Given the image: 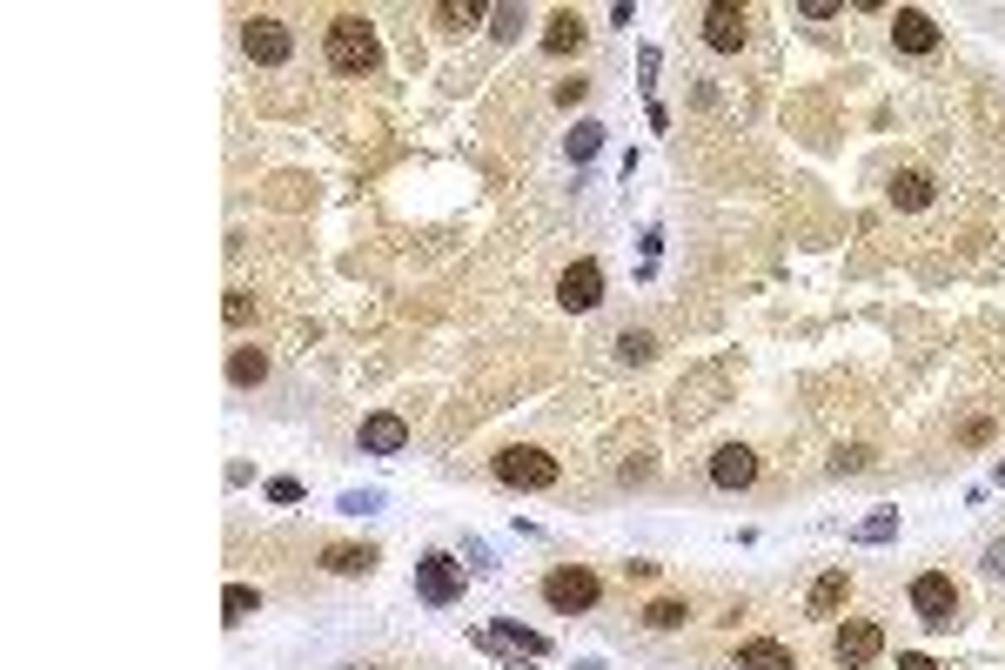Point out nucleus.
<instances>
[{
	"mask_svg": "<svg viewBox=\"0 0 1005 670\" xmlns=\"http://www.w3.org/2000/svg\"><path fill=\"white\" fill-rule=\"evenodd\" d=\"M322 54H329L335 74H376V67H382V34H376V21H362V14H335Z\"/></svg>",
	"mask_w": 1005,
	"mask_h": 670,
	"instance_id": "obj_1",
	"label": "nucleus"
},
{
	"mask_svg": "<svg viewBox=\"0 0 1005 670\" xmlns=\"http://www.w3.org/2000/svg\"><path fill=\"white\" fill-rule=\"evenodd\" d=\"M242 54L255 67H282L295 54V34L289 21H275V14H255V21H242Z\"/></svg>",
	"mask_w": 1005,
	"mask_h": 670,
	"instance_id": "obj_6",
	"label": "nucleus"
},
{
	"mask_svg": "<svg viewBox=\"0 0 1005 670\" xmlns=\"http://www.w3.org/2000/svg\"><path fill=\"white\" fill-rule=\"evenodd\" d=\"M222 315H228V322H235V329H242V322H255V295H248V289H228Z\"/></svg>",
	"mask_w": 1005,
	"mask_h": 670,
	"instance_id": "obj_27",
	"label": "nucleus"
},
{
	"mask_svg": "<svg viewBox=\"0 0 1005 670\" xmlns=\"http://www.w3.org/2000/svg\"><path fill=\"white\" fill-rule=\"evenodd\" d=\"M228 382H235V389L268 382V356H262V349H228Z\"/></svg>",
	"mask_w": 1005,
	"mask_h": 670,
	"instance_id": "obj_18",
	"label": "nucleus"
},
{
	"mask_svg": "<svg viewBox=\"0 0 1005 670\" xmlns=\"http://www.w3.org/2000/svg\"><path fill=\"white\" fill-rule=\"evenodd\" d=\"M744 34H751V14H744V7H731V0L704 7V47H717V54H737V47H744Z\"/></svg>",
	"mask_w": 1005,
	"mask_h": 670,
	"instance_id": "obj_9",
	"label": "nucleus"
},
{
	"mask_svg": "<svg viewBox=\"0 0 1005 670\" xmlns=\"http://www.w3.org/2000/svg\"><path fill=\"white\" fill-rule=\"evenodd\" d=\"M369 456H402L409 449V423H402L396 409H376V416H362V436H356Z\"/></svg>",
	"mask_w": 1005,
	"mask_h": 670,
	"instance_id": "obj_11",
	"label": "nucleus"
},
{
	"mask_svg": "<svg viewBox=\"0 0 1005 670\" xmlns=\"http://www.w3.org/2000/svg\"><path fill=\"white\" fill-rule=\"evenodd\" d=\"M342 510H349V516H362V510H382V496H376V490H362V496H342Z\"/></svg>",
	"mask_w": 1005,
	"mask_h": 670,
	"instance_id": "obj_29",
	"label": "nucleus"
},
{
	"mask_svg": "<svg viewBox=\"0 0 1005 670\" xmlns=\"http://www.w3.org/2000/svg\"><path fill=\"white\" fill-rule=\"evenodd\" d=\"M583 41H590L583 14H577V7H557V14H550V27H543V54H557V61H563V54H577Z\"/></svg>",
	"mask_w": 1005,
	"mask_h": 670,
	"instance_id": "obj_13",
	"label": "nucleus"
},
{
	"mask_svg": "<svg viewBox=\"0 0 1005 670\" xmlns=\"http://www.w3.org/2000/svg\"><path fill=\"white\" fill-rule=\"evenodd\" d=\"M885 657V630L871 624V617H845V624L831 630V664L838 670H871Z\"/></svg>",
	"mask_w": 1005,
	"mask_h": 670,
	"instance_id": "obj_4",
	"label": "nucleus"
},
{
	"mask_svg": "<svg viewBox=\"0 0 1005 670\" xmlns=\"http://www.w3.org/2000/svg\"><path fill=\"white\" fill-rule=\"evenodd\" d=\"M851 536H858V543H892V536H898V510H878V516H865V523H858Z\"/></svg>",
	"mask_w": 1005,
	"mask_h": 670,
	"instance_id": "obj_23",
	"label": "nucleus"
},
{
	"mask_svg": "<svg viewBox=\"0 0 1005 670\" xmlns=\"http://www.w3.org/2000/svg\"><path fill=\"white\" fill-rule=\"evenodd\" d=\"M892 47L898 54H938V21L925 7H898L892 14Z\"/></svg>",
	"mask_w": 1005,
	"mask_h": 670,
	"instance_id": "obj_10",
	"label": "nucleus"
},
{
	"mask_svg": "<svg viewBox=\"0 0 1005 670\" xmlns=\"http://www.w3.org/2000/svg\"><path fill=\"white\" fill-rule=\"evenodd\" d=\"M490 469H496L503 490H550V483H557V456H543V449H530V443H510Z\"/></svg>",
	"mask_w": 1005,
	"mask_h": 670,
	"instance_id": "obj_3",
	"label": "nucleus"
},
{
	"mask_svg": "<svg viewBox=\"0 0 1005 670\" xmlns=\"http://www.w3.org/2000/svg\"><path fill=\"white\" fill-rule=\"evenodd\" d=\"M737 670H798V657H791V644H778V637H744V644H737Z\"/></svg>",
	"mask_w": 1005,
	"mask_h": 670,
	"instance_id": "obj_14",
	"label": "nucleus"
},
{
	"mask_svg": "<svg viewBox=\"0 0 1005 670\" xmlns=\"http://www.w3.org/2000/svg\"><path fill=\"white\" fill-rule=\"evenodd\" d=\"M597 597H603V583H597V570H583V563H557V570L543 577V603H550V610H563V617L597 610Z\"/></svg>",
	"mask_w": 1005,
	"mask_h": 670,
	"instance_id": "obj_2",
	"label": "nucleus"
},
{
	"mask_svg": "<svg viewBox=\"0 0 1005 670\" xmlns=\"http://www.w3.org/2000/svg\"><path fill=\"white\" fill-rule=\"evenodd\" d=\"M985 570H992V577H1005V536L992 543V550H985Z\"/></svg>",
	"mask_w": 1005,
	"mask_h": 670,
	"instance_id": "obj_30",
	"label": "nucleus"
},
{
	"mask_svg": "<svg viewBox=\"0 0 1005 670\" xmlns=\"http://www.w3.org/2000/svg\"><path fill=\"white\" fill-rule=\"evenodd\" d=\"M490 34L496 41H516L523 34V7H490Z\"/></svg>",
	"mask_w": 1005,
	"mask_h": 670,
	"instance_id": "obj_25",
	"label": "nucleus"
},
{
	"mask_svg": "<svg viewBox=\"0 0 1005 670\" xmlns=\"http://www.w3.org/2000/svg\"><path fill=\"white\" fill-rule=\"evenodd\" d=\"M429 21H436V27H449V34H463V27H476V21H490V14H483V7H476V0H443V7H436V14H429Z\"/></svg>",
	"mask_w": 1005,
	"mask_h": 670,
	"instance_id": "obj_20",
	"label": "nucleus"
},
{
	"mask_svg": "<svg viewBox=\"0 0 1005 670\" xmlns=\"http://www.w3.org/2000/svg\"><path fill=\"white\" fill-rule=\"evenodd\" d=\"M858 469H871V449H865V443H851V449H838V456H831V476H858Z\"/></svg>",
	"mask_w": 1005,
	"mask_h": 670,
	"instance_id": "obj_26",
	"label": "nucleus"
},
{
	"mask_svg": "<svg viewBox=\"0 0 1005 670\" xmlns=\"http://www.w3.org/2000/svg\"><path fill=\"white\" fill-rule=\"evenodd\" d=\"M898 670H938V664L925 657V650H905V657H898Z\"/></svg>",
	"mask_w": 1005,
	"mask_h": 670,
	"instance_id": "obj_31",
	"label": "nucleus"
},
{
	"mask_svg": "<svg viewBox=\"0 0 1005 670\" xmlns=\"http://www.w3.org/2000/svg\"><path fill=\"white\" fill-rule=\"evenodd\" d=\"M617 356H624V362H650V356H657V335L624 329V335H617Z\"/></svg>",
	"mask_w": 1005,
	"mask_h": 670,
	"instance_id": "obj_24",
	"label": "nucleus"
},
{
	"mask_svg": "<svg viewBox=\"0 0 1005 670\" xmlns=\"http://www.w3.org/2000/svg\"><path fill=\"white\" fill-rule=\"evenodd\" d=\"M644 624H650V630H684V624H691V603H677V597H657V603L644 610Z\"/></svg>",
	"mask_w": 1005,
	"mask_h": 670,
	"instance_id": "obj_21",
	"label": "nucleus"
},
{
	"mask_svg": "<svg viewBox=\"0 0 1005 670\" xmlns=\"http://www.w3.org/2000/svg\"><path fill=\"white\" fill-rule=\"evenodd\" d=\"M912 610L925 630H952L959 624V583L945 577V570H925V577H912Z\"/></svg>",
	"mask_w": 1005,
	"mask_h": 670,
	"instance_id": "obj_5",
	"label": "nucleus"
},
{
	"mask_svg": "<svg viewBox=\"0 0 1005 670\" xmlns=\"http://www.w3.org/2000/svg\"><path fill=\"white\" fill-rule=\"evenodd\" d=\"M416 597L423 603H456L463 597V563L449 557V550H429V557H416Z\"/></svg>",
	"mask_w": 1005,
	"mask_h": 670,
	"instance_id": "obj_7",
	"label": "nucleus"
},
{
	"mask_svg": "<svg viewBox=\"0 0 1005 670\" xmlns=\"http://www.w3.org/2000/svg\"><path fill=\"white\" fill-rule=\"evenodd\" d=\"M711 483H717V490H751V483H758V449L724 443L711 456Z\"/></svg>",
	"mask_w": 1005,
	"mask_h": 670,
	"instance_id": "obj_12",
	"label": "nucleus"
},
{
	"mask_svg": "<svg viewBox=\"0 0 1005 670\" xmlns=\"http://www.w3.org/2000/svg\"><path fill=\"white\" fill-rule=\"evenodd\" d=\"M268 503H302V483L295 476H268Z\"/></svg>",
	"mask_w": 1005,
	"mask_h": 670,
	"instance_id": "obj_28",
	"label": "nucleus"
},
{
	"mask_svg": "<svg viewBox=\"0 0 1005 670\" xmlns=\"http://www.w3.org/2000/svg\"><path fill=\"white\" fill-rule=\"evenodd\" d=\"M845 597H851V577L845 570H825V577L811 583V597H804V617H838Z\"/></svg>",
	"mask_w": 1005,
	"mask_h": 670,
	"instance_id": "obj_16",
	"label": "nucleus"
},
{
	"mask_svg": "<svg viewBox=\"0 0 1005 670\" xmlns=\"http://www.w3.org/2000/svg\"><path fill=\"white\" fill-rule=\"evenodd\" d=\"M255 610H262V590H255V583H228L222 590V624H248Z\"/></svg>",
	"mask_w": 1005,
	"mask_h": 670,
	"instance_id": "obj_19",
	"label": "nucleus"
},
{
	"mask_svg": "<svg viewBox=\"0 0 1005 670\" xmlns=\"http://www.w3.org/2000/svg\"><path fill=\"white\" fill-rule=\"evenodd\" d=\"M992 476H999V483H1005V456H999V469H992Z\"/></svg>",
	"mask_w": 1005,
	"mask_h": 670,
	"instance_id": "obj_32",
	"label": "nucleus"
},
{
	"mask_svg": "<svg viewBox=\"0 0 1005 670\" xmlns=\"http://www.w3.org/2000/svg\"><path fill=\"white\" fill-rule=\"evenodd\" d=\"M376 550H369V543H329V550H322V570H329V577H369V570H376Z\"/></svg>",
	"mask_w": 1005,
	"mask_h": 670,
	"instance_id": "obj_15",
	"label": "nucleus"
},
{
	"mask_svg": "<svg viewBox=\"0 0 1005 670\" xmlns=\"http://www.w3.org/2000/svg\"><path fill=\"white\" fill-rule=\"evenodd\" d=\"M563 148H570V161H577V168H583V161H597V148H603V128H597V121H577V128H570V141H563Z\"/></svg>",
	"mask_w": 1005,
	"mask_h": 670,
	"instance_id": "obj_22",
	"label": "nucleus"
},
{
	"mask_svg": "<svg viewBox=\"0 0 1005 670\" xmlns=\"http://www.w3.org/2000/svg\"><path fill=\"white\" fill-rule=\"evenodd\" d=\"M557 302H563L570 315L597 309V302H603V262H590V255H583V262L563 268V275H557Z\"/></svg>",
	"mask_w": 1005,
	"mask_h": 670,
	"instance_id": "obj_8",
	"label": "nucleus"
},
{
	"mask_svg": "<svg viewBox=\"0 0 1005 670\" xmlns=\"http://www.w3.org/2000/svg\"><path fill=\"white\" fill-rule=\"evenodd\" d=\"M932 195H938V181L925 168H898L892 175V208H925Z\"/></svg>",
	"mask_w": 1005,
	"mask_h": 670,
	"instance_id": "obj_17",
	"label": "nucleus"
}]
</instances>
